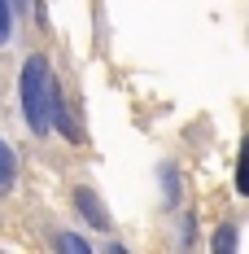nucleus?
<instances>
[{
  "label": "nucleus",
  "mask_w": 249,
  "mask_h": 254,
  "mask_svg": "<svg viewBox=\"0 0 249 254\" xmlns=\"http://www.w3.org/2000/svg\"><path fill=\"white\" fill-rule=\"evenodd\" d=\"M214 246H219V250H232V246H236V232H232V228H223L219 237H214Z\"/></svg>",
  "instance_id": "nucleus-7"
},
{
  "label": "nucleus",
  "mask_w": 249,
  "mask_h": 254,
  "mask_svg": "<svg viewBox=\"0 0 249 254\" xmlns=\"http://www.w3.org/2000/svg\"><path fill=\"white\" fill-rule=\"evenodd\" d=\"M236 189L249 197V136H245V145H241V167H236Z\"/></svg>",
  "instance_id": "nucleus-4"
},
{
  "label": "nucleus",
  "mask_w": 249,
  "mask_h": 254,
  "mask_svg": "<svg viewBox=\"0 0 249 254\" xmlns=\"http://www.w3.org/2000/svg\"><path fill=\"white\" fill-rule=\"evenodd\" d=\"M52 110H57L52 70H49V62L35 53V57H26V66H22V114H26V127L44 136L52 127Z\"/></svg>",
  "instance_id": "nucleus-1"
},
{
  "label": "nucleus",
  "mask_w": 249,
  "mask_h": 254,
  "mask_svg": "<svg viewBox=\"0 0 249 254\" xmlns=\"http://www.w3.org/2000/svg\"><path fill=\"white\" fill-rule=\"evenodd\" d=\"M57 246H61V250H70V254H88V241H83V237H75V232L57 237Z\"/></svg>",
  "instance_id": "nucleus-6"
},
{
  "label": "nucleus",
  "mask_w": 249,
  "mask_h": 254,
  "mask_svg": "<svg viewBox=\"0 0 249 254\" xmlns=\"http://www.w3.org/2000/svg\"><path fill=\"white\" fill-rule=\"evenodd\" d=\"M75 206L83 210V219H88L92 228H109V210L100 206V197L92 189H75Z\"/></svg>",
  "instance_id": "nucleus-2"
},
{
  "label": "nucleus",
  "mask_w": 249,
  "mask_h": 254,
  "mask_svg": "<svg viewBox=\"0 0 249 254\" xmlns=\"http://www.w3.org/2000/svg\"><path fill=\"white\" fill-rule=\"evenodd\" d=\"M13 35V13H9V0H0V44H9Z\"/></svg>",
  "instance_id": "nucleus-5"
},
{
  "label": "nucleus",
  "mask_w": 249,
  "mask_h": 254,
  "mask_svg": "<svg viewBox=\"0 0 249 254\" xmlns=\"http://www.w3.org/2000/svg\"><path fill=\"white\" fill-rule=\"evenodd\" d=\"M13 180H18V158H13V149L0 140V193H9Z\"/></svg>",
  "instance_id": "nucleus-3"
},
{
  "label": "nucleus",
  "mask_w": 249,
  "mask_h": 254,
  "mask_svg": "<svg viewBox=\"0 0 249 254\" xmlns=\"http://www.w3.org/2000/svg\"><path fill=\"white\" fill-rule=\"evenodd\" d=\"M9 4H22V0H9Z\"/></svg>",
  "instance_id": "nucleus-8"
}]
</instances>
